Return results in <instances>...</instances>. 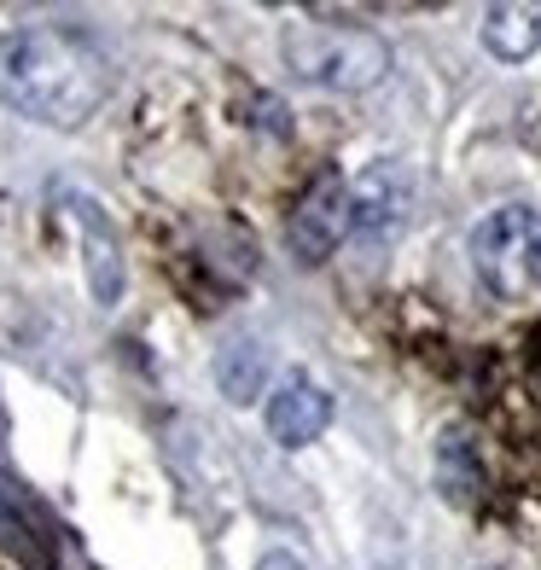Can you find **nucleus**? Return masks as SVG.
<instances>
[{
  "label": "nucleus",
  "instance_id": "nucleus-10",
  "mask_svg": "<svg viewBox=\"0 0 541 570\" xmlns=\"http://www.w3.org/2000/svg\"><path fill=\"white\" fill-rule=\"evenodd\" d=\"M483 47L506 65H524L530 53H541V7H524V0L489 7L483 12Z\"/></svg>",
  "mask_w": 541,
  "mask_h": 570
},
{
  "label": "nucleus",
  "instance_id": "nucleus-12",
  "mask_svg": "<svg viewBox=\"0 0 541 570\" xmlns=\"http://www.w3.org/2000/svg\"><path fill=\"white\" fill-rule=\"evenodd\" d=\"M256 570H303V559H292V553H268Z\"/></svg>",
  "mask_w": 541,
  "mask_h": 570
},
{
  "label": "nucleus",
  "instance_id": "nucleus-4",
  "mask_svg": "<svg viewBox=\"0 0 541 570\" xmlns=\"http://www.w3.org/2000/svg\"><path fill=\"white\" fill-rule=\"evenodd\" d=\"M355 233V216H350V180L344 175H321L315 187L297 198V210L286 222V245L297 263H326L332 250Z\"/></svg>",
  "mask_w": 541,
  "mask_h": 570
},
{
  "label": "nucleus",
  "instance_id": "nucleus-6",
  "mask_svg": "<svg viewBox=\"0 0 541 570\" xmlns=\"http://www.w3.org/2000/svg\"><path fill=\"white\" fill-rule=\"evenodd\" d=\"M326 425H332V396H326L308 373H292V379L268 396V436H274L279 449L321 443Z\"/></svg>",
  "mask_w": 541,
  "mask_h": 570
},
{
  "label": "nucleus",
  "instance_id": "nucleus-5",
  "mask_svg": "<svg viewBox=\"0 0 541 570\" xmlns=\"http://www.w3.org/2000/svg\"><path fill=\"white\" fill-rule=\"evenodd\" d=\"M0 548H7L23 570H53L59 564L53 518H47V507L12 472H0Z\"/></svg>",
  "mask_w": 541,
  "mask_h": 570
},
{
  "label": "nucleus",
  "instance_id": "nucleus-3",
  "mask_svg": "<svg viewBox=\"0 0 541 570\" xmlns=\"http://www.w3.org/2000/svg\"><path fill=\"white\" fill-rule=\"evenodd\" d=\"M472 268L501 303H524L541 292V210L501 204L472 227Z\"/></svg>",
  "mask_w": 541,
  "mask_h": 570
},
{
  "label": "nucleus",
  "instance_id": "nucleus-8",
  "mask_svg": "<svg viewBox=\"0 0 541 570\" xmlns=\"http://www.w3.org/2000/svg\"><path fill=\"white\" fill-rule=\"evenodd\" d=\"M350 216H355L361 233H391L407 216V180H402V169L378 164V169L361 175L350 187Z\"/></svg>",
  "mask_w": 541,
  "mask_h": 570
},
{
  "label": "nucleus",
  "instance_id": "nucleus-1",
  "mask_svg": "<svg viewBox=\"0 0 541 570\" xmlns=\"http://www.w3.org/2000/svg\"><path fill=\"white\" fill-rule=\"evenodd\" d=\"M117 88V65L88 30L53 18H0V99L47 128H82Z\"/></svg>",
  "mask_w": 541,
  "mask_h": 570
},
{
  "label": "nucleus",
  "instance_id": "nucleus-11",
  "mask_svg": "<svg viewBox=\"0 0 541 570\" xmlns=\"http://www.w3.org/2000/svg\"><path fill=\"white\" fill-rule=\"evenodd\" d=\"M263 379H268V350H263V344H256V338L222 344V355H216V384L227 391V402L263 396Z\"/></svg>",
  "mask_w": 541,
  "mask_h": 570
},
{
  "label": "nucleus",
  "instance_id": "nucleus-7",
  "mask_svg": "<svg viewBox=\"0 0 541 570\" xmlns=\"http://www.w3.org/2000/svg\"><path fill=\"white\" fill-rule=\"evenodd\" d=\"M70 216L76 227H82V268H88V292L94 303H117L122 297V245H117V233L111 222L99 216V204L94 198H70Z\"/></svg>",
  "mask_w": 541,
  "mask_h": 570
},
{
  "label": "nucleus",
  "instance_id": "nucleus-2",
  "mask_svg": "<svg viewBox=\"0 0 541 570\" xmlns=\"http://www.w3.org/2000/svg\"><path fill=\"white\" fill-rule=\"evenodd\" d=\"M286 65L315 88H338V94H361L384 82L391 70V47H384L367 23H332V18H303L286 30Z\"/></svg>",
  "mask_w": 541,
  "mask_h": 570
},
{
  "label": "nucleus",
  "instance_id": "nucleus-13",
  "mask_svg": "<svg viewBox=\"0 0 541 570\" xmlns=\"http://www.w3.org/2000/svg\"><path fill=\"white\" fill-rule=\"evenodd\" d=\"M530 361H535V373H541V326L530 332Z\"/></svg>",
  "mask_w": 541,
  "mask_h": 570
},
{
  "label": "nucleus",
  "instance_id": "nucleus-9",
  "mask_svg": "<svg viewBox=\"0 0 541 570\" xmlns=\"http://www.w3.org/2000/svg\"><path fill=\"white\" fill-rule=\"evenodd\" d=\"M436 489H443V501H454V507L483 501V460H478V443L460 425H449L443 443H436Z\"/></svg>",
  "mask_w": 541,
  "mask_h": 570
}]
</instances>
